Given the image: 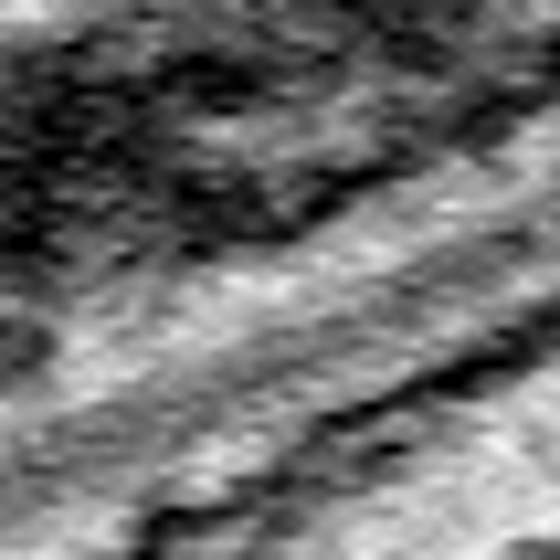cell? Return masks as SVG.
I'll use <instances>...</instances> for the list:
<instances>
[{
  "label": "cell",
  "instance_id": "6da1fadb",
  "mask_svg": "<svg viewBox=\"0 0 560 560\" xmlns=\"http://www.w3.org/2000/svg\"><path fill=\"white\" fill-rule=\"evenodd\" d=\"M149 560H560V307Z\"/></svg>",
  "mask_w": 560,
  "mask_h": 560
}]
</instances>
